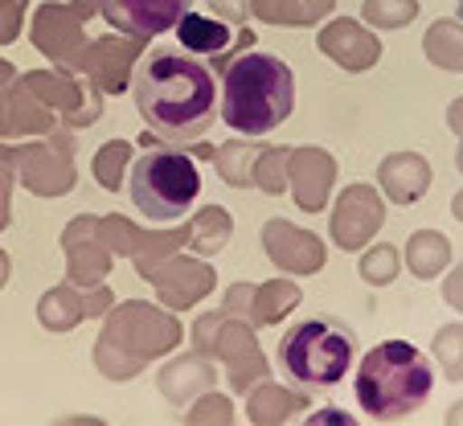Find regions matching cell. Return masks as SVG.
Returning <instances> with one entry per match:
<instances>
[{
	"mask_svg": "<svg viewBox=\"0 0 463 426\" xmlns=\"http://www.w3.org/2000/svg\"><path fill=\"white\" fill-rule=\"evenodd\" d=\"M455 213H459V218H463V193H459V201H455Z\"/></svg>",
	"mask_w": 463,
	"mask_h": 426,
	"instance_id": "9",
	"label": "cell"
},
{
	"mask_svg": "<svg viewBox=\"0 0 463 426\" xmlns=\"http://www.w3.org/2000/svg\"><path fill=\"white\" fill-rule=\"evenodd\" d=\"M136 107L144 123L168 144L202 139L218 119V82L210 66L189 53L156 50L136 70Z\"/></svg>",
	"mask_w": 463,
	"mask_h": 426,
	"instance_id": "1",
	"label": "cell"
},
{
	"mask_svg": "<svg viewBox=\"0 0 463 426\" xmlns=\"http://www.w3.org/2000/svg\"><path fill=\"white\" fill-rule=\"evenodd\" d=\"M296 107L291 66L275 53H242L222 82V119L238 136H267Z\"/></svg>",
	"mask_w": 463,
	"mask_h": 426,
	"instance_id": "3",
	"label": "cell"
},
{
	"mask_svg": "<svg viewBox=\"0 0 463 426\" xmlns=\"http://www.w3.org/2000/svg\"><path fill=\"white\" fill-rule=\"evenodd\" d=\"M103 17L128 37L168 33L189 17L193 0H99Z\"/></svg>",
	"mask_w": 463,
	"mask_h": 426,
	"instance_id": "6",
	"label": "cell"
},
{
	"mask_svg": "<svg viewBox=\"0 0 463 426\" xmlns=\"http://www.w3.org/2000/svg\"><path fill=\"white\" fill-rule=\"evenodd\" d=\"M176 37H181L184 50L218 53V50H226L230 29L222 25V21H213V17H197V13H189V17H184L181 25H176Z\"/></svg>",
	"mask_w": 463,
	"mask_h": 426,
	"instance_id": "7",
	"label": "cell"
},
{
	"mask_svg": "<svg viewBox=\"0 0 463 426\" xmlns=\"http://www.w3.org/2000/svg\"><path fill=\"white\" fill-rule=\"evenodd\" d=\"M312 422H353V414H345V410H320V414H312Z\"/></svg>",
	"mask_w": 463,
	"mask_h": 426,
	"instance_id": "8",
	"label": "cell"
},
{
	"mask_svg": "<svg viewBox=\"0 0 463 426\" xmlns=\"http://www.w3.org/2000/svg\"><path fill=\"white\" fill-rule=\"evenodd\" d=\"M128 193L144 218L152 222H176L189 213V205L202 193V173L193 156L173 148L144 152L128 173Z\"/></svg>",
	"mask_w": 463,
	"mask_h": 426,
	"instance_id": "5",
	"label": "cell"
},
{
	"mask_svg": "<svg viewBox=\"0 0 463 426\" xmlns=\"http://www.w3.org/2000/svg\"><path fill=\"white\" fill-rule=\"evenodd\" d=\"M357 361V340L336 320H299L279 340V369L304 390H328Z\"/></svg>",
	"mask_w": 463,
	"mask_h": 426,
	"instance_id": "4",
	"label": "cell"
},
{
	"mask_svg": "<svg viewBox=\"0 0 463 426\" xmlns=\"http://www.w3.org/2000/svg\"><path fill=\"white\" fill-rule=\"evenodd\" d=\"M430 385H435V369L422 348H414L411 340H382L365 353V361H357L353 393L369 418L393 422V418H411L430 398Z\"/></svg>",
	"mask_w": 463,
	"mask_h": 426,
	"instance_id": "2",
	"label": "cell"
},
{
	"mask_svg": "<svg viewBox=\"0 0 463 426\" xmlns=\"http://www.w3.org/2000/svg\"><path fill=\"white\" fill-rule=\"evenodd\" d=\"M459 21H463V0H459Z\"/></svg>",
	"mask_w": 463,
	"mask_h": 426,
	"instance_id": "10",
	"label": "cell"
}]
</instances>
